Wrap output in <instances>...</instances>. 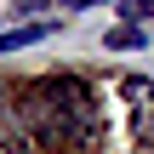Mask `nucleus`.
Wrapping results in <instances>:
<instances>
[{
  "label": "nucleus",
  "mask_w": 154,
  "mask_h": 154,
  "mask_svg": "<svg viewBox=\"0 0 154 154\" xmlns=\"http://www.w3.org/2000/svg\"><path fill=\"white\" fill-rule=\"evenodd\" d=\"M126 97H137V143H154V86L126 80Z\"/></svg>",
  "instance_id": "f03ea898"
},
{
  "label": "nucleus",
  "mask_w": 154,
  "mask_h": 154,
  "mask_svg": "<svg viewBox=\"0 0 154 154\" xmlns=\"http://www.w3.org/2000/svg\"><path fill=\"white\" fill-rule=\"evenodd\" d=\"M69 6H103V0H69Z\"/></svg>",
  "instance_id": "0eeeda50"
},
{
  "label": "nucleus",
  "mask_w": 154,
  "mask_h": 154,
  "mask_svg": "<svg viewBox=\"0 0 154 154\" xmlns=\"http://www.w3.org/2000/svg\"><path fill=\"white\" fill-rule=\"evenodd\" d=\"M0 137H6L11 149H23V143H29V137H23V120L11 114V103H6V97H0Z\"/></svg>",
  "instance_id": "39448f33"
},
{
  "label": "nucleus",
  "mask_w": 154,
  "mask_h": 154,
  "mask_svg": "<svg viewBox=\"0 0 154 154\" xmlns=\"http://www.w3.org/2000/svg\"><path fill=\"white\" fill-rule=\"evenodd\" d=\"M23 114L34 120V131H46L51 143H86L97 114H91V91L74 74H46L23 91Z\"/></svg>",
  "instance_id": "f257e3e1"
},
{
  "label": "nucleus",
  "mask_w": 154,
  "mask_h": 154,
  "mask_svg": "<svg viewBox=\"0 0 154 154\" xmlns=\"http://www.w3.org/2000/svg\"><path fill=\"white\" fill-rule=\"evenodd\" d=\"M103 40H109V51H137V46H143V29H137V23H114Z\"/></svg>",
  "instance_id": "20e7f679"
},
{
  "label": "nucleus",
  "mask_w": 154,
  "mask_h": 154,
  "mask_svg": "<svg viewBox=\"0 0 154 154\" xmlns=\"http://www.w3.org/2000/svg\"><path fill=\"white\" fill-rule=\"evenodd\" d=\"M46 34H51V23H17V29L0 34V57H6V51H23V46H34V40H46Z\"/></svg>",
  "instance_id": "7ed1b4c3"
},
{
  "label": "nucleus",
  "mask_w": 154,
  "mask_h": 154,
  "mask_svg": "<svg viewBox=\"0 0 154 154\" xmlns=\"http://www.w3.org/2000/svg\"><path fill=\"white\" fill-rule=\"evenodd\" d=\"M126 17H131V23H143V17H154V0H126Z\"/></svg>",
  "instance_id": "423d86ee"
}]
</instances>
